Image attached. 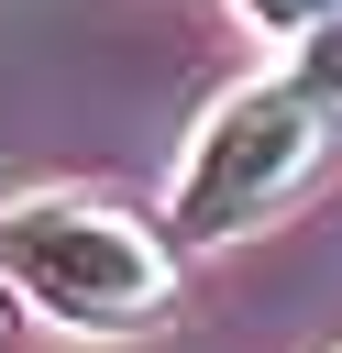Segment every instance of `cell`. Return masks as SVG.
Returning <instances> with one entry per match:
<instances>
[{
    "label": "cell",
    "instance_id": "obj_4",
    "mask_svg": "<svg viewBox=\"0 0 342 353\" xmlns=\"http://www.w3.org/2000/svg\"><path fill=\"white\" fill-rule=\"evenodd\" d=\"M243 22H265V33H320V22H342V0H243Z\"/></svg>",
    "mask_w": 342,
    "mask_h": 353
},
{
    "label": "cell",
    "instance_id": "obj_3",
    "mask_svg": "<svg viewBox=\"0 0 342 353\" xmlns=\"http://www.w3.org/2000/svg\"><path fill=\"white\" fill-rule=\"evenodd\" d=\"M287 88H298L309 110H331V121H342V22L298 33V55H287Z\"/></svg>",
    "mask_w": 342,
    "mask_h": 353
},
{
    "label": "cell",
    "instance_id": "obj_2",
    "mask_svg": "<svg viewBox=\"0 0 342 353\" xmlns=\"http://www.w3.org/2000/svg\"><path fill=\"white\" fill-rule=\"evenodd\" d=\"M331 110H309L287 77L276 88H243V99H221L210 121H199V143H188V165H177V199H165V232H188V243H221V232H243V221H265V210H287L320 165H331Z\"/></svg>",
    "mask_w": 342,
    "mask_h": 353
},
{
    "label": "cell",
    "instance_id": "obj_1",
    "mask_svg": "<svg viewBox=\"0 0 342 353\" xmlns=\"http://www.w3.org/2000/svg\"><path fill=\"white\" fill-rule=\"evenodd\" d=\"M0 276L44 309V320H77V331H132L165 309L177 287V254L154 221L110 210V199H22L0 210Z\"/></svg>",
    "mask_w": 342,
    "mask_h": 353
},
{
    "label": "cell",
    "instance_id": "obj_5",
    "mask_svg": "<svg viewBox=\"0 0 342 353\" xmlns=\"http://www.w3.org/2000/svg\"><path fill=\"white\" fill-rule=\"evenodd\" d=\"M0 342H11V320H0Z\"/></svg>",
    "mask_w": 342,
    "mask_h": 353
}]
</instances>
